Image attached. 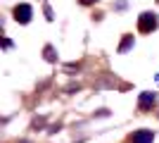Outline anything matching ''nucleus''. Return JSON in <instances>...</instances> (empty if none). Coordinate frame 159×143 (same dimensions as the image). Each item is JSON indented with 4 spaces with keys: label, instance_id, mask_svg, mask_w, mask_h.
<instances>
[{
    "label": "nucleus",
    "instance_id": "6",
    "mask_svg": "<svg viewBox=\"0 0 159 143\" xmlns=\"http://www.w3.org/2000/svg\"><path fill=\"white\" fill-rule=\"evenodd\" d=\"M45 60H48V62H55V50H52V45H45Z\"/></svg>",
    "mask_w": 159,
    "mask_h": 143
},
{
    "label": "nucleus",
    "instance_id": "3",
    "mask_svg": "<svg viewBox=\"0 0 159 143\" xmlns=\"http://www.w3.org/2000/svg\"><path fill=\"white\" fill-rule=\"evenodd\" d=\"M12 14H14V21H19V24H29V21H31L33 10H31V5L21 2V5H17V7L12 10Z\"/></svg>",
    "mask_w": 159,
    "mask_h": 143
},
{
    "label": "nucleus",
    "instance_id": "4",
    "mask_svg": "<svg viewBox=\"0 0 159 143\" xmlns=\"http://www.w3.org/2000/svg\"><path fill=\"white\" fill-rule=\"evenodd\" d=\"M152 141H154V131L150 129H138L126 138V143H152Z\"/></svg>",
    "mask_w": 159,
    "mask_h": 143
},
{
    "label": "nucleus",
    "instance_id": "8",
    "mask_svg": "<svg viewBox=\"0 0 159 143\" xmlns=\"http://www.w3.org/2000/svg\"><path fill=\"white\" fill-rule=\"evenodd\" d=\"M21 143H29V141H21Z\"/></svg>",
    "mask_w": 159,
    "mask_h": 143
},
{
    "label": "nucleus",
    "instance_id": "7",
    "mask_svg": "<svg viewBox=\"0 0 159 143\" xmlns=\"http://www.w3.org/2000/svg\"><path fill=\"white\" fill-rule=\"evenodd\" d=\"M95 2H98V0H79V5H86V7L88 5H95Z\"/></svg>",
    "mask_w": 159,
    "mask_h": 143
},
{
    "label": "nucleus",
    "instance_id": "5",
    "mask_svg": "<svg viewBox=\"0 0 159 143\" xmlns=\"http://www.w3.org/2000/svg\"><path fill=\"white\" fill-rule=\"evenodd\" d=\"M133 34H126L124 38H121V43H119V53H128V48H133Z\"/></svg>",
    "mask_w": 159,
    "mask_h": 143
},
{
    "label": "nucleus",
    "instance_id": "1",
    "mask_svg": "<svg viewBox=\"0 0 159 143\" xmlns=\"http://www.w3.org/2000/svg\"><path fill=\"white\" fill-rule=\"evenodd\" d=\"M157 26H159V17L154 12H143L138 17V31L140 34H152Z\"/></svg>",
    "mask_w": 159,
    "mask_h": 143
},
{
    "label": "nucleus",
    "instance_id": "2",
    "mask_svg": "<svg viewBox=\"0 0 159 143\" xmlns=\"http://www.w3.org/2000/svg\"><path fill=\"white\" fill-rule=\"evenodd\" d=\"M154 102H157V93L154 91H143L138 98V110L140 112H150L154 107Z\"/></svg>",
    "mask_w": 159,
    "mask_h": 143
}]
</instances>
